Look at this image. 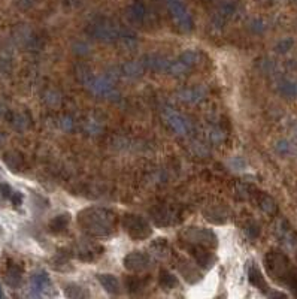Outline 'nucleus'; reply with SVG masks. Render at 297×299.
<instances>
[{
	"label": "nucleus",
	"instance_id": "nucleus-1",
	"mask_svg": "<svg viewBox=\"0 0 297 299\" xmlns=\"http://www.w3.org/2000/svg\"><path fill=\"white\" fill-rule=\"evenodd\" d=\"M78 225L87 235L105 238L115 232L117 216L108 208H85L78 214Z\"/></svg>",
	"mask_w": 297,
	"mask_h": 299
},
{
	"label": "nucleus",
	"instance_id": "nucleus-2",
	"mask_svg": "<svg viewBox=\"0 0 297 299\" xmlns=\"http://www.w3.org/2000/svg\"><path fill=\"white\" fill-rule=\"evenodd\" d=\"M264 268L273 281L287 286L297 296V269L291 265V260L284 251H267V254L264 256Z\"/></svg>",
	"mask_w": 297,
	"mask_h": 299
},
{
	"label": "nucleus",
	"instance_id": "nucleus-3",
	"mask_svg": "<svg viewBox=\"0 0 297 299\" xmlns=\"http://www.w3.org/2000/svg\"><path fill=\"white\" fill-rule=\"evenodd\" d=\"M87 33L91 38H94L96 41H100V42H105V44H112V42L118 41L119 27L109 20L100 18V20L93 21L88 26Z\"/></svg>",
	"mask_w": 297,
	"mask_h": 299
},
{
	"label": "nucleus",
	"instance_id": "nucleus-4",
	"mask_svg": "<svg viewBox=\"0 0 297 299\" xmlns=\"http://www.w3.org/2000/svg\"><path fill=\"white\" fill-rule=\"evenodd\" d=\"M122 226L125 232L130 235V238L136 239V241L150 238L153 232L150 223L143 217L136 216V214H125L122 220Z\"/></svg>",
	"mask_w": 297,
	"mask_h": 299
},
{
	"label": "nucleus",
	"instance_id": "nucleus-5",
	"mask_svg": "<svg viewBox=\"0 0 297 299\" xmlns=\"http://www.w3.org/2000/svg\"><path fill=\"white\" fill-rule=\"evenodd\" d=\"M181 238L187 244L202 245L208 248H215L218 245L217 235L211 229H205V228H188L184 232H181Z\"/></svg>",
	"mask_w": 297,
	"mask_h": 299
},
{
	"label": "nucleus",
	"instance_id": "nucleus-6",
	"mask_svg": "<svg viewBox=\"0 0 297 299\" xmlns=\"http://www.w3.org/2000/svg\"><path fill=\"white\" fill-rule=\"evenodd\" d=\"M168 8L174 17L177 26L182 32L188 33L193 30V27H194L193 17L190 15V12L187 11V8L184 6V3L181 0H168Z\"/></svg>",
	"mask_w": 297,
	"mask_h": 299
},
{
	"label": "nucleus",
	"instance_id": "nucleus-7",
	"mask_svg": "<svg viewBox=\"0 0 297 299\" xmlns=\"http://www.w3.org/2000/svg\"><path fill=\"white\" fill-rule=\"evenodd\" d=\"M85 85L91 90V93H94L96 96H102V97H109L115 93L114 84L111 81L109 76H88V79H84Z\"/></svg>",
	"mask_w": 297,
	"mask_h": 299
},
{
	"label": "nucleus",
	"instance_id": "nucleus-8",
	"mask_svg": "<svg viewBox=\"0 0 297 299\" xmlns=\"http://www.w3.org/2000/svg\"><path fill=\"white\" fill-rule=\"evenodd\" d=\"M151 257L140 251H131L124 257V268L130 272H143L151 268Z\"/></svg>",
	"mask_w": 297,
	"mask_h": 299
},
{
	"label": "nucleus",
	"instance_id": "nucleus-9",
	"mask_svg": "<svg viewBox=\"0 0 297 299\" xmlns=\"http://www.w3.org/2000/svg\"><path fill=\"white\" fill-rule=\"evenodd\" d=\"M188 250L191 253V256L196 260V265H200L203 268H212L217 262L215 254L211 251V248L208 247H202V245H193L188 244Z\"/></svg>",
	"mask_w": 297,
	"mask_h": 299
},
{
	"label": "nucleus",
	"instance_id": "nucleus-10",
	"mask_svg": "<svg viewBox=\"0 0 297 299\" xmlns=\"http://www.w3.org/2000/svg\"><path fill=\"white\" fill-rule=\"evenodd\" d=\"M30 287H32V296H42L47 290L51 287L50 275L45 271H38L30 278Z\"/></svg>",
	"mask_w": 297,
	"mask_h": 299
},
{
	"label": "nucleus",
	"instance_id": "nucleus-11",
	"mask_svg": "<svg viewBox=\"0 0 297 299\" xmlns=\"http://www.w3.org/2000/svg\"><path fill=\"white\" fill-rule=\"evenodd\" d=\"M140 63L145 69H150L153 72H166L168 73L171 59L160 56V54H148L140 60Z\"/></svg>",
	"mask_w": 297,
	"mask_h": 299
},
{
	"label": "nucleus",
	"instance_id": "nucleus-12",
	"mask_svg": "<svg viewBox=\"0 0 297 299\" xmlns=\"http://www.w3.org/2000/svg\"><path fill=\"white\" fill-rule=\"evenodd\" d=\"M127 17L131 23L143 24L148 18V9L142 2H134L127 8Z\"/></svg>",
	"mask_w": 297,
	"mask_h": 299
},
{
	"label": "nucleus",
	"instance_id": "nucleus-13",
	"mask_svg": "<svg viewBox=\"0 0 297 299\" xmlns=\"http://www.w3.org/2000/svg\"><path fill=\"white\" fill-rule=\"evenodd\" d=\"M166 120H168V123L171 124V127H172L178 135H187V133H188L190 124H188V121L185 120V117H182L181 114L172 111V110H169V111L166 113Z\"/></svg>",
	"mask_w": 297,
	"mask_h": 299
},
{
	"label": "nucleus",
	"instance_id": "nucleus-14",
	"mask_svg": "<svg viewBox=\"0 0 297 299\" xmlns=\"http://www.w3.org/2000/svg\"><path fill=\"white\" fill-rule=\"evenodd\" d=\"M23 281V268L18 263H9L5 272V283L9 287H18Z\"/></svg>",
	"mask_w": 297,
	"mask_h": 299
},
{
	"label": "nucleus",
	"instance_id": "nucleus-15",
	"mask_svg": "<svg viewBox=\"0 0 297 299\" xmlns=\"http://www.w3.org/2000/svg\"><path fill=\"white\" fill-rule=\"evenodd\" d=\"M179 272L182 274V277L188 281V283H197L202 278V274L199 272L197 266L194 263H190L187 260H181L178 266Z\"/></svg>",
	"mask_w": 297,
	"mask_h": 299
},
{
	"label": "nucleus",
	"instance_id": "nucleus-16",
	"mask_svg": "<svg viewBox=\"0 0 297 299\" xmlns=\"http://www.w3.org/2000/svg\"><path fill=\"white\" fill-rule=\"evenodd\" d=\"M248 280H249V283H251L254 287H257L258 290L267 293V290H269L267 283H266L263 274L260 272V269H258L254 263H251L249 268H248Z\"/></svg>",
	"mask_w": 297,
	"mask_h": 299
},
{
	"label": "nucleus",
	"instance_id": "nucleus-17",
	"mask_svg": "<svg viewBox=\"0 0 297 299\" xmlns=\"http://www.w3.org/2000/svg\"><path fill=\"white\" fill-rule=\"evenodd\" d=\"M3 162L5 165L12 171V172H20L24 169V157L23 154H20L18 151H8L3 156Z\"/></svg>",
	"mask_w": 297,
	"mask_h": 299
},
{
	"label": "nucleus",
	"instance_id": "nucleus-18",
	"mask_svg": "<svg viewBox=\"0 0 297 299\" xmlns=\"http://www.w3.org/2000/svg\"><path fill=\"white\" fill-rule=\"evenodd\" d=\"M102 253H103V247H100V245H84L76 250L78 259H81L84 262L96 260Z\"/></svg>",
	"mask_w": 297,
	"mask_h": 299
},
{
	"label": "nucleus",
	"instance_id": "nucleus-19",
	"mask_svg": "<svg viewBox=\"0 0 297 299\" xmlns=\"http://www.w3.org/2000/svg\"><path fill=\"white\" fill-rule=\"evenodd\" d=\"M145 67L142 66V63L139 61H128L125 64L121 66L119 69V75H122L124 78H128V79H136L139 76H142Z\"/></svg>",
	"mask_w": 297,
	"mask_h": 299
},
{
	"label": "nucleus",
	"instance_id": "nucleus-20",
	"mask_svg": "<svg viewBox=\"0 0 297 299\" xmlns=\"http://www.w3.org/2000/svg\"><path fill=\"white\" fill-rule=\"evenodd\" d=\"M97 280H99L102 287L109 295H118L119 293V281L115 275H112V274H99Z\"/></svg>",
	"mask_w": 297,
	"mask_h": 299
},
{
	"label": "nucleus",
	"instance_id": "nucleus-21",
	"mask_svg": "<svg viewBox=\"0 0 297 299\" xmlns=\"http://www.w3.org/2000/svg\"><path fill=\"white\" fill-rule=\"evenodd\" d=\"M255 197H257V204L258 207L269 216H275L278 213V205L276 202L269 196V194H264V193H260V191H255Z\"/></svg>",
	"mask_w": 297,
	"mask_h": 299
},
{
	"label": "nucleus",
	"instance_id": "nucleus-22",
	"mask_svg": "<svg viewBox=\"0 0 297 299\" xmlns=\"http://www.w3.org/2000/svg\"><path fill=\"white\" fill-rule=\"evenodd\" d=\"M69 223H70V214L69 213H63V214H59L57 217H54L50 222L48 228H50L51 232L60 234V232H63L69 226Z\"/></svg>",
	"mask_w": 297,
	"mask_h": 299
},
{
	"label": "nucleus",
	"instance_id": "nucleus-23",
	"mask_svg": "<svg viewBox=\"0 0 297 299\" xmlns=\"http://www.w3.org/2000/svg\"><path fill=\"white\" fill-rule=\"evenodd\" d=\"M179 97L181 101L184 102H190V104H197L200 102L203 97H205V91L199 87H194V88H188V90H184L179 93Z\"/></svg>",
	"mask_w": 297,
	"mask_h": 299
},
{
	"label": "nucleus",
	"instance_id": "nucleus-24",
	"mask_svg": "<svg viewBox=\"0 0 297 299\" xmlns=\"http://www.w3.org/2000/svg\"><path fill=\"white\" fill-rule=\"evenodd\" d=\"M159 281H160V286H162L163 289H166V290H172V289L178 284L177 277H175L172 272L166 271V269H162V271H160V278H159Z\"/></svg>",
	"mask_w": 297,
	"mask_h": 299
},
{
	"label": "nucleus",
	"instance_id": "nucleus-25",
	"mask_svg": "<svg viewBox=\"0 0 297 299\" xmlns=\"http://www.w3.org/2000/svg\"><path fill=\"white\" fill-rule=\"evenodd\" d=\"M205 216L209 222H214V223H224L226 222V217L227 214L224 213V208L220 207V210H217L215 207H212L209 211H205Z\"/></svg>",
	"mask_w": 297,
	"mask_h": 299
},
{
	"label": "nucleus",
	"instance_id": "nucleus-26",
	"mask_svg": "<svg viewBox=\"0 0 297 299\" xmlns=\"http://www.w3.org/2000/svg\"><path fill=\"white\" fill-rule=\"evenodd\" d=\"M151 251L156 257L159 259H165L169 253V247H168V242L166 239H157L153 245H151Z\"/></svg>",
	"mask_w": 297,
	"mask_h": 299
},
{
	"label": "nucleus",
	"instance_id": "nucleus-27",
	"mask_svg": "<svg viewBox=\"0 0 297 299\" xmlns=\"http://www.w3.org/2000/svg\"><path fill=\"white\" fill-rule=\"evenodd\" d=\"M143 286H145V281H143L140 277L130 275V277L125 278V287H127V290L131 292V293H136V292L142 290Z\"/></svg>",
	"mask_w": 297,
	"mask_h": 299
},
{
	"label": "nucleus",
	"instance_id": "nucleus-28",
	"mask_svg": "<svg viewBox=\"0 0 297 299\" xmlns=\"http://www.w3.org/2000/svg\"><path fill=\"white\" fill-rule=\"evenodd\" d=\"M66 296L69 298H88V293L85 292L84 287L75 284V283H70L66 286Z\"/></svg>",
	"mask_w": 297,
	"mask_h": 299
},
{
	"label": "nucleus",
	"instance_id": "nucleus-29",
	"mask_svg": "<svg viewBox=\"0 0 297 299\" xmlns=\"http://www.w3.org/2000/svg\"><path fill=\"white\" fill-rule=\"evenodd\" d=\"M118 41L127 48L136 45V35L131 30H125V29H119Z\"/></svg>",
	"mask_w": 297,
	"mask_h": 299
},
{
	"label": "nucleus",
	"instance_id": "nucleus-30",
	"mask_svg": "<svg viewBox=\"0 0 297 299\" xmlns=\"http://www.w3.org/2000/svg\"><path fill=\"white\" fill-rule=\"evenodd\" d=\"M199 59H200V56L196 53V51H193V50H188V51H184L181 56H179V60L184 63V64H187L190 69L194 66V64H197L199 63Z\"/></svg>",
	"mask_w": 297,
	"mask_h": 299
},
{
	"label": "nucleus",
	"instance_id": "nucleus-31",
	"mask_svg": "<svg viewBox=\"0 0 297 299\" xmlns=\"http://www.w3.org/2000/svg\"><path fill=\"white\" fill-rule=\"evenodd\" d=\"M72 50H73V53H75V54H79V56H87V54H90V51H91V47H90L87 42H84V41H78V42H75V44H73Z\"/></svg>",
	"mask_w": 297,
	"mask_h": 299
},
{
	"label": "nucleus",
	"instance_id": "nucleus-32",
	"mask_svg": "<svg viewBox=\"0 0 297 299\" xmlns=\"http://www.w3.org/2000/svg\"><path fill=\"white\" fill-rule=\"evenodd\" d=\"M85 130H87L88 133H91V135H99L100 130H102V126L97 124L94 120H90V121L87 123V126H85Z\"/></svg>",
	"mask_w": 297,
	"mask_h": 299
},
{
	"label": "nucleus",
	"instance_id": "nucleus-33",
	"mask_svg": "<svg viewBox=\"0 0 297 299\" xmlns=\"http://www.w3.org/2000/svg\"><path fill=\"white\" fill-rule=\"evenodd\" d=\"M245 234L251 239H255L260 235V228H258L257 225L251 223V225H248V226L245 228Z\"/></svg>",
	"mask_w": 297,
	"mask_h": 299
},
{
	"label": "nucleus",
	"instance_id": "nucleus-34",
	"mask_svg": "<svg viewBox=\"0 0 297 299\" xmlns=\"http://www.w3.org/2000/svg\"><path fill=\"white\" fill-rule=\"evenodd\" d=\"M12 193H14V190H12V187H11L9 184H6V182H0V194H2L5 199H11Z\"/></svg>",
	"mask_w": 297,
	"mask_h": 299
},
{
	"label": "nucleus",
	"instance_id": "nucleus-35",
	"mask_svg": "<svg viewBox=\"0 0 297 299\" xmlns=\"http://www.w3.org/2000/svg\"><path fill=\"white\" fill-rule=\"evenodd\" d=\"M45 101H47L51 107H56V105H59L60 104V96L56 91H48Z\"/></svg>",
	"mask_w": 297,
	"mask_h": 299
},
{
	"label": "nucleus",
	"instance_id": "nucleus-36",
	"mask_svg": "<svg viewBox=\"0 0 297 299\" xmlns=\"http://www.w3.org/2000/svg\"><path fill=\"white\" fill-rule=\"evenodd\" d=\"M291 47H293V41H291V39H285V41H281V42L278 44L276 50H278L279 53H285V51H288Z\"/></svg>",
	"mask_w": 297,
	"mask_h": 299
},
{
	"label": "nucleus",
	"instance_id": "nucleus-37",
	"mask_svg": "<svg viewBox=\"0 0 297 299\" xmlns=\"http://www.w3.org/2000/svg\"><path fill=\"white\" fill-rule=\"evenodd\" d=\"M23 199H24V196H23L21 191H14L12 196H11V202H12V205L17 207V208L23 204Z\"/></svg>",
	"mask_w": 297,
	"mask_h": 299
},
{
	"label": "nucleus",
	"instance_id": "nucleus-38",
	"mask_svg": "<svg viewBox=\"0 0 297 299\" xmlns=\"http://www.w3.org/2000/svg\"><path fill=\"white\" fill-rule=\"evenodd\" d=\"M230 165H232V168H235L236 171H240V169H242V168L245 166L243 160H242V159H239V157H235V159H232Z\"/></svg>",
	"mask_w": 297,
	"mask_h": 299
},
{
	"label": "nucleus",
	"instance_id": "nucleus-39",
	"mask_svg": "<svg viewBox=\"0 0 297 299\" xmlns=\"http://www.w3.org/2000/svg\"><path fill=\"white\" fill-rule=\"evenodd\" d=\"M61 127L64 129V130H72L73 129V121L70 117H64L63 121H61Z\"/></svg>",
	"mask_w": 297,
	"mask_h": 299
},
{
	"label": "nucleus",
	"instance_id": "nucleus-40",
	"mask_svg": "<svg viewBox=\"0 0 297 299\" xmlns=\"http://www.w3.org/2000/svg\"><path fill=\"white\" fill-rule=\"evenodd\" d=\"M5 296V293H3V289H2V286H0V298H3Z\"/></svg>",
	"mask_w": 297,
	"mask_h": 299
}]
</instances>
